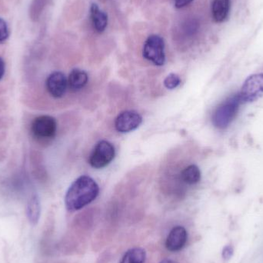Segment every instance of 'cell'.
I'll list each match as a JSON object with an SVG mask.
<instances>
[{"instance_id":"13","label":"cell","mask_w":263,"mask_h":263,"mask_svg":"<svg viewBox=\"0 0 263 263\" xmlns=\"http://www.w3.org/2000/svg\"><path fill=\"white\" fill-rule=\"evenodd\" d=\"M181 179L188 185H195L200 181V170L194 164L188 165L181 173Z\"/></svg>"},{"instance_id":"9","label":"cell","mask_w":263,"mask_h":263,"mask_svg":"<svg viewBox=\"0 0 263 263\" xmlns=\"http://www.w3.org/2000/svg\"><path fill=\"white\" fill-rule=\"evenodd\" d=\"M188 233L183 227L177 226L172 229L165 240V247L170 252H179L186 245Z\"/></svg>"},{"instance_id":"15","label":"cell","mask_w":263,"mask_h":263,"mask_svg":"<svg viewBox=\"0 0 263 263\" xmlns=\"http://www.w3.org/2000/svg\"><path fill=\"white\" fill-rule=\"evenodd\" d=\"M145 259L146 253L145 250L139 247H136L128 250L120 263H144Z\"/></svg>"},{"instance_id":"7","label":"cell","mask_w":263,"mask_h":263,"mask_svg":"<svg viewBox=\"0 0 263 263\" xmlns=\"http://www.w3.org/2000/svg\"><path fill=\"white\" fill-rule=\"evenodd\" d=\"M142 123V117L139 112L127 110L119 114L115 120V128L119 133H128L136 130Z\"/></svg>"},{"instance_id":"19","label":"cell","mask_w":263,"mask_h":263,"mask_svg":"<svg viewBox=\"0 0 263 263\" xmlns=\"http://www.w3.org/2000/svg\"><path fill=\"white\" fill-rule=\"evenodd\" d=\"M5 69H6V66H5L4 60L0 58V80H1L3 76H4Z\"/></svg>"},{"instance_id":"12","label":"cell","mask_w":263,"mask_h":263,"mask_svg":"<svg viewBox=\"0 0 263 263\" xmlns=\"http://www.w3.org/2000/svg\"><path fill=\"white\" fill-rule=\"evenodd\" d=\"M230 9V0H214L212 6L213 20L216 23H222L228 17Z\"/></svg>"},{"instance_id":"11","label":"cell","mask_w":263,"mask_h":263,"mask_svg":"<svg viewBox=\"0 0 263 263\" xmlns=\"http://www.w3.org/2000/svg\"><path fill=\"white\" fill-rule=\"evenodd\" d=\"M90 17L92 26L96 32L99 33L104 32L108 25L107 15L94 3L90 7Z\"/></svg>"},{"instance_id":"2","label":"cell","mask_w":263,"mask_h":263,"mask_svg":"<svg viewBox=\"0 0 263 263\" xmlns=\"http://www.w3.org/2000/svg\"><path fill=\"white\" fill-rule=\"evenodd\" d=\"M241 102L239 94L230 97L228 100L221 103L213 115V123L218 129H225L231 124L237 115Z\"/></svg>"},{"instance_id":"21","label":"cell","mask_w":263,"mask_h":263,"mask_svg":"<svg viewBox=\"0 0 263 263\" xmlns=\"http://www.w3.org/2000/svg\"><path fill=\"white\" fill-rule=\"evenodd\" d=\"M159 263H178V262H176V261L172 260V259H162V260L161 261V262Z\"/></svg>"},{"instance_id":"20","label":"cell","mask_w":263,"mask_h":263,"mask_svg":"<svg viewBox=\"0 0 263 263\" xmlns=\"http://www.w3.org/2000/svg\"><path fill=\"white\" fill-rule=\"evenodd\" d=\"M222 253H223L224 258H230L231 255L233 254V250L230 247H226Z\"/></svg>"},{"instance_id":"8","label":"cell","mask_w":263,"mask_h":263,"mask_svg":"<svg viewBox=\"0 0 263 263\" xmlns=\"http://www.w3.org/2000/svg\"><path fill=\"white\" fill-rule=\"evenodd\" d=\"M46 89L54 98H61L66 93L68 88V80L61 72H54L46 80Z\"/></svg>"},{"instance_id":"16","label":"cell","mask_w":263,"mask_h":263,"mask_svg":"<svg viewBox=\"0 0 263 263\" xmlns=\"http://www.w3.org/2000/svg\"><path fill=\"white\" fill-rule=\"evenodd\" d=\"M164 86L166 89H175L180 85L181 80L177 74L170 73V75L167 76L164 80Z\"/></svg>"},{"instance_id":"14","label":"cell","mask_w":263,"mask_h":263,"mask_svg":"<svg viewBox=\"0 0 263 263\" xmlns=\"http://www.w3.org/2000/svg\"><path fill=\"white\" fill-rule=\"evenodd\" d=\"M26 214L29 222L32 225L38 223L41 214V207L40 202L36 196H33L29 200L26 209Z\"/></svg>"},{"instance_id":"17","label":"cell","mask_w":263,"mask_h":263,"mask_svg":"<svg viewBox=\"0 0 263 263\" xmlns=\"http://www.w3.org/2000/svg\"><path fill=\"white\" fill-rule=\"evenodd\" d=\"M9 32L7 23L3 18H0V43H3L9 38Z\"/></svg>"},{"instance_id":"4","label":"cell","mask_w":263,"mask_h":263,"mask_svg":"<svg viewBox=\"0 0 263 263\" xmlns=\"http://www.w3.org/2000/svg\"><path fill=\"white\" fill-rule=\"evenodd\" d=\"M115 156V147L111 142L100 141L89 156V163L92 168H103L112 162Z\"/></svg>"},{"instance_id":"5","label":"cell","mask_w":263,"mask_h":263,"mask_svg":"<svg viewBox=\"0 0 263 263\" xmlns=\"http://www.w3.org/2000/svg\"><path fill=\"white\" fill-rule=\"evenodd\" d=\"M242 103H252L263 97V73L253 74L244 82L239 93Z\"/></svg>"},{"instance_id":"3","label":"cell","mask_w":263,"mask_h":263,"mask_svg":"<svg viewBox=\"0 0 263 263\" xmlns=\"http://www.w3.org/2000/svg\"><path fill=\"white\" fill-rule=\"evenodd\" d=\"M142 55L145 60L156 66H163L165 63V43L163 39L157 35L148 36L144 44Z\"/></svg>"},{"instance_id":"6","label":"cell","mask_w":263,"mask_h":263,"mask_svg":"<svg viewBox=\"0 0 263 263\" xmlns=\"http://www.w3.org/2000/svg\"><path fill=\"white\" fill-rule=\"evenodd\" d=\"M57 129V121L50 116H40L32 123V133L41 139H52L55 136Z\"/></svg>"},{"instance_id":"1","label":"cell","mask_w":263,"mask_h":263,"mask_svg":"<svg viewBox=\"0 0 263 263\" xmlns=\"http://www.w3.org/2000/svg\"><path fill=\"white\" fill-rule=\"evenodd\" d=\"M100 193V187L90 176H82L76 179L66 192L65 205L69 212L82 210L93 202Z\"/></svg>"},{"instance_id":"10","label":"cell","mask_w":263,"mask_h":263,"mask_svg":"<svg viewBox=\"0 0 263 263\" xmlns=\"http://www.w3.org/2000/svg\"><path fill=\"white\" fill-rule=\"evenodd\" d=\"M68 87L74 92L81 90L87 85L89 76L80 69H72L68 77Z\"/></svg>"},{"instance_id":"18","label":"cell","mask_w":263,"mask_h":263,"mask_svg":"<svg viewBox=\"0 0 263 263\" xmlns=\"http://www.w3.org/2000/svg\"><path fill=\"white\" fill-rule=\"evenodd\" d=\"M173 1H174L175 6L178 9H181L190 5L193 0H173Z\"/></svg>"}]
</instances>
